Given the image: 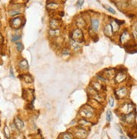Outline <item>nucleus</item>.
<instances>
[{
	"label": "nucleus",
	"mask_w": 137,
	"mask_h": 139,
	"mask_svg": "<svg viewBox=\"0 0 137 139\" xmlns=\"http://www.w3.org/2000/svg\"><path fill=\"white\" fill-rule=\"evenodd\" d=\"M133 109H134V106H133V105L130 104V103H125V104L123 105V106L121 107V111H122V112L125 115L132 112Z\"/></svg>",
	"instance_id": "20e7f679"
},
{
	"label": "nucleus",
	"mask_w": 137,
	"mask_h": 139,
	"mask_svg": "<svg viewBox=\"0 0 137 139\" xmlns=\"http://www.w3.org/2000/svg\"><path fill=\"white\" fill-rule=\"evenodd\" d=\"M21 77L23 78L24 81H25V82H27V83H31L32 81H33V79H32V77L30 75H23Z\"/></svg>",
	"instance_id": "a211bd4d"
},
{
	"label": "nucleus",
	"mask_w": 137,
	"mask_h": 139,
	"mask_svg": "<svg viewBox=\"0 0 137 139\" xmlns=\"http://www.w3.org/2000/svg\"><path fill=\"white\" fill-rule=\"evenodd\" d=\"M114 69H108V70H105L104 71V76H106L107 78H110L112 76H114Z\"/></svg>",
	"instance_id": "2eb2a0df"
},
{
	"label": "nucleus",
	"mask_w": 137,
	"mask_h": 139,
	"mask_svg": "<svg viewBox=\"0 0 137 139\" xmlns=\"http://www.w3.org/2000/svg\"><path fill=\"white\" fill-rule=\"evenodd\" d=\"M126 79V73L124 72V71H119L117 74L115 75V77H114V80L117 83H121Z\"/></svg>",
	"instance_id": "423d86ee"
},
{
	"label": "nucleus",
	"mask_w": 137,
	"mask_h": 139,
	"mask_svg": "<svg viewBox=\"0 0 137 139\" xmlns=\"http://www.w3.org/2000/svg\"><path fill=\"white\" fill-rule=\"evenodd\" d=\"M135 118H136V114H135L134 112H130L129 113V114L127 115H124V121L128 123H131L135 121Z\"/></svg>",
	"instance_id": "6e6552de"
},
{
	"label": "nucleus",
	"mask_w": 137,
	"mask_h": 139,
	"mask_svg": "<svg viewBox=\"0 0 137 139\" xmlns=\"http://www.w3.org/2000/svg\"><path fill=\"white\" fill-rule=\"evenodd\" d=\"M130 40V35L129 31L128 30H124L120 35V38H119V41L121 44L127 43L129 40Z\"/></svg>",
	"instance_id": "7ed1b4c3"
},
{
	"label": "nucleus",
	"mask_w": 137,
	"mask_h": 139,
	"mask_svg": "<svg viewBox=\"0 0 137 139\" xmlns=\"http://www.w3.org/2000/svg\"><path fill=\"white\" fill-rule=\"evenodd\" d=\"M72 40H76V41L81 40V39L83 38V32H82V30L80 29H76L72 32Z\"/></svg>",
	"instance_id": "39448f33"
},
{
	"label": "nucleus",
	"mask_w": 137,
	"mask_h": 139,
	"mask_svg": "<svg viewBox=\"0 0 137 139\" xmlns=\"http://www.w3.org/2000/svg\"><path fill=\"white\" fill-rule=\"evenodd\" d=\"M86 23H85L84 19H83L82 17H79V18L77 19V25H78L79 28H83V27L85 26Z\"/></svg>",
	"instance_id": "f3484780"
},
{
	"label": "nucleus",
	"mask_w": 137,
	"mask_h": 139,
	"mask_svg": "<svg viewBox=\"0 0 137 139\" xmlns=\"http://www.w3.org/2000/svg\"><path fill=\"white\" fill-rule=\"evenodd\" d=\"M80 113L84 117H87V118H89V117H92L94 114V111L92 107L90 106H84L81 109L80 111Z\"/></svg>",
	"instance_id": "f257e3e1"
},
{
	"label": "nucleus",
	"mask_w": 137,
	"mask_h": 139,
	"mask_svg": "<svg viewBox=\"0 0 137 139\" xmlns=\"http://www.w3.org/2000/svg\"><path fill=\"white\" fill-rule=\"evenodd\" d=\"M10 25L14 29H19L22 25V19L20 18H14L10 21Z\"/></svg>",
	"instance_id": "0eeeda50"
},
{
	"label": "nucleus",
	"mask_w": 137,
	"mask_h": 139,
	"mask_svg": "<svg viewBox=\"0 0 137 139\" xmlns=\"http://www.w3.org/2000/svg\"><path fill=\"white\" fill-rule=\"evenodd\" d=\"M120 139H127V138H126L124 136H121V137H120Z\"/></svg>",
	"instance_id": "72a5a7b5"
},
{
	"label": "nucleus",
	"mask_w": 137,
	"mask_h": 139,
	"mask_svg": "<svg viewBox=\"0 0 137 139\" xmlns=\"http://www.w3.org/2000/svg\"><path fill=\"white\" fill-rule=\"evenodd\" d=\"M4 133H5V136H6V138H9V130H8V127H4Z\"/></svg>",
	"instance_id": "bb28decb"
},
{
	"label": "nucleus",
	"mask_w": 137,
	"mask_h": 139,
	"mask_svg": "<svg viewBox=\"0 0 137 139\" xmlns=\"http://www.w3.org/2000/svg\"><path fill=\"white\" fill-rule=\"evenodd\" d=\"M20 67L21 69H28L29 68V65L28 62L26 61L25 60H23L20 62Z\"/></svg>",
	"instance_id": "6ab92c4d"
},
{
	"label": "nucleus",
	"mask_w": 137,
	"mask_h": 139,
	"mask_svg": "<svg viewBox=\"0 0 137 139\" xmlns=\"http://www.w3.org/2000/svg\"><path fill=\"white\" fill-rule=\"evenodd\" d=\"M63 139H72V136L70 133H65L62 136Z\"/></svg>",
	"instance_id": "a878e982"
},
{
	"label": "nucleus",
	"mask_w": 137,
	"mask_h": 139,
	"mask_svg": "<svg viewBox=\"0 0 137 139\" xmlns=\"http://www.w3.org/2000/svg\"><path fill=\"white\" fill-rule=\"evenodd\" d=\"M91 24H92V29L94 31H97L98 29V27H99L98 19H97V18H92L91 21Z\"/></svg>",
	"instance_id": "ddd939ff"
},
{
	"label": "nucleus",
	"mask_w": 137,
	"mask_h": 139,
	"mask_svg": "<svg viewBox=\"0 0 137 139\" xmlns=\"http://www.w3.org/2000/svg\"><path fill=\"white\" fill-rule=\"evenodd\" d=\"M83 4V1H79V2H78V3H77V5H78V7H81Z\"/></svg>",
	"instance_id": "2f4dec72"
},
{
	"label": "nucleus",
	"mask_w": 137,
	"mask_h": 139,
	"mask_svg": "<svg viewBox=\"0 0 137 139\" xmlns=\"http://www.w3.org/2000/svg\"><path fill=\"white\" fill-rule=\"evenodd\" d=\"M2 40H3V37H2V35H0V41H1Z\"/></svg>",
	"instance_id": "f704fd0d"
},
{
	"label": "nucleus",
	"mask_w": 137,
	"mask_h": 139,
	"mask_svg": "<svg viewBox=\"0 0 137 139\" xmlns=\"http://www.w3.org/2000/svg\"><path fill=\"white\" fill-rule=\"evenodd\" d=\"M20 11H18V10H12V11H9V14L13 16V15H16L18 13H20Z\"/></svg>",
	"instance_id": "c85d7f7f"
},
{
	"label": "nucleus",
	"mask_w": 137,
	"mask_h": 139,
	"mask_svg": "<svg viewBox=\"0 0 137 139\" xmlns=\"http://www.w3.org/2000/svg\"><path fill=\"white\" fill-rule=\"evenodd\" d=\"M14 123H15V126H16V127L18 128L19 130H22L24 128V127H25V125H24V122H22V120H20L19 117H15Z\"/></svg>",
	"instance_id": "9d476101"
},
{
	"label": "nucleus",
	"mask_w": 137,
	"mask_h": 139,
	"mask_svg": "<svg viewBox=\"0 0 137 139\" xmlns=\"http://www.w3.org/2000/svg\"><path fill=\"white\" fill-rule=\"evenodd\" d=\"M79 124L82 125V126H87V125H90V122H88L86 120H80Z\"/></svg>",
	"instance_id": "b1692460"
},
{
	"label": "nucleus",
	"mask_w": 137,
	"mask_h": 139,
	"mask_svg": "<svg viewBox=\"0 0 137 139\" xmlns=\"http://www.w3.org/2000/svg\"><path fill=\"white\" fill-rule=\"evenodd\" d=\"M128 91L125 87H120L118 88L117 90H115V95L119 99H121V98H124L127 96Z\"/></svg>",
	"instance_id": "f03ea898"
},
{
	"label": "nucleus",
	"mask_w": 137,
	"mask_h": 139,
	"mask_svg": "<svg viewBox=\"0 0 137 139\" xmlns=\"http://www.w3.org/2000/svg\"><path fill=\"white\" fill-rule=\"evenodd\" d=\"M110 26L112 28L113 32H117L119 29V23L117 22V20H111Z\"/></svg>",
	"instance_id": "9b49d317"
},
{
	"label": "nucleus",
	"mask_w": 137,
	"mask_h": 139,
	"mask_svg": "<svg viewBox=\"0 0 137 139\" xmlns=\"http://www.w3.org/2000/svg\"><path fill=\"white\" fill-rule=\"evenodd\" d=\"M134 36L136 38V40H137V31L136 30H134Z\"/></svg>",
	"instance_id": "473e14b6"
},
{
	"label": "nucleus",
	"mask_w": 137,
	"mask_h": 139,
	"mask_svg": "<svg viewBox=\"0 0 137 139\" xmlns=\"http://www.w3.org/2000/svg\"><path fill=\"white\" fill-rule=\"evenodd\" d=\"M109 106H114V99L113 97H110L109 100Z\"/></svg>",
	"instance_id": "7c9ffc66"
},
{
	"label": "nucleus",
	"mask_w": 137,
	"mask_h": 139,
	"mask_svg": "<svg viewBox=\"0 0 137 139\" xmlns=\"http://www.w3.org/2000/svg\"><path fill=\"white\" fill-rule=\"evenodd\" d=\"M92 86H93L92 89H94L95 91H100L101 88H102L101 84H99L98 82H92Z\"/></svg>",
	"instance_id": "aec40b11"
},
{
	"label": "nucleus",
	"mask_w": 137,
	"mask_h": 139,
	"mask_svg": "<svg viewBox=\"0 0 137 139\" xmlns=\"http://www.w3.org/2000/svg\"><path fill=\"white\" fill-rule=\"evenodd\" d=\"M76 135L80 138H84L87 136V132L83 128H79L76 131Z\"/></svg>",
	"instance_id": "f8f14e48"
},
{
	"label": "nucleus",
	"mask_w": 137,
	"mask_h": 139,
	"mask_svg": "<svg viewBox=\"0 0 137 139\" xmlns=\"http://www.w3.org/2000/svg\"><path fill=\"white\" fill-rule=\"evenodd\" d=\"M57 7H58V4L56 3H49L47 4V8H51V9H56Z\"/></svg>",
	"instance_id": "412c9836"
},
{
	"label": "nucleus",
	"mask_w": 137,
	"mask_h": 139,
	"mask_svg": "<svg viewBox=\"0 0 137 139\" xmlns=\"http://www.w3.org/2000/svg\"><path fill=\"white\" fill-rule=\"evenodd\" d=\"M104 7L106 8L107 10H109L110 13H115V11H114V9H113L111 7H109V6H107V5H104Z\"/></svg>",
	"instance_id": "cd10ccee"
},
{
	"label": "nucleus",
	"mask_w": 137,
	"mask_h": 139,
	"mask_svg": "<svg viewBox=\"0 0 137 139\" xmlns=\"http://www.w3.org/2000/svg\"><path fill=\"white\" fill-rule=\"evenodd\" d=\"M50 34H51V36H56V35L59 34V30H57V29H56V30L51 29V31H50Z\"/></svg>",
	"instance_id": "393cba45"
},
{
	"label": "nucleus",
	"mask_w": 137,
	"mask_h": 139,
	"mask_svg": "<svg viewBox=\"0 0 137 139\" xmlns=\"http://www.w3.org/2000/svg\"><path fill=\"white\" fill-rule=\"evenodd\" d=\"M20 39V35H13V36L12 37V41H13V42L18 41Z\"/></svg>",
	"instance_id": "c756f323"
},
{
	"label": "nucleus",
	"mask_w": 137,
	"mask_h": 139,
	"mask_svg": "<svg viewBox=\"0 0 137 139\" xmlns=\"http://www.w3.org/2000/svg\"><path fill=\"white\" fill-rule=\"evenodd\" d=\"M50 26H51V29L53 30L57 29L58 27H59V21L57 19H56V18H52L50 21Z\"/></svg>",
	"instance_id": "1a4fd4ad"
},
{
	"label": "nucleus",
	"mask_w": 137,
	"mask_h": 139,
	"mask_svg": "<svg viewBox=\"0 0 137 139\" xmlns=\"http://www.w3.org/2000/svg\"><path fill=\"white\" fill-rule=\"evenodd\" d=\"M104 34H105L107 36H112L113 35V30L111 28L110 24H107L104 28Z\"/></svg>",
	"instance_id": "dca6fc26"
},
{
	"label": "nucleus",
	"mask_w": 137,
	"mask_h": 139,
	"mask_svg": "<svg viewBox=\"0 0 137 139\" xmlns=\"http://www.w3.org/2000/svg\"><path fill=\"white\" fill-rule=\"evenodd\" d=\"M16 47H17V50H18V51H22L23 50V45H22L20 42H18V43H16Z\"/></svg>",
	"instance_id": "4be33fe9"
},
{
	"label": "nucleus",
	"mask_w": 137,
	"mask_h": 139,
	"mask_svg": "<svg viewBox=\"0 0 137 139\" xmlns=\"http://www.w3.org/2000/svg\"><path fill=\"white\" fill-rule=\"evenodd\" d=\"M111 118H112V112H111L110 111H108L107 115H106V119H107L108 122H110Z\"/></svg>",
	"instance_id": "5701e85b"
},
{
	"label": "nucleus",
	"mask_w": 137,
	"mask_h": 139,
	"mask_svg": "<svg viewBox=\"0 0 137 139\" xmlns=\"http://www.w3.org/2000/svg\"><path fill=\"white\" fill-rule=\"evenodd\" d=\"M70 44H71L72 48L73 50H78L80 48H81V45H80V44L78 43V41H76V40H71V41H70Z\"/></svg>",
	"instance_id": "4468645a"
}]
</instances>
